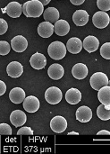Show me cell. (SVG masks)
<instances>
[{
  "mask_svg": "<svg viewBox=\"0 0 110 154\" xmlns=\"http://www.w3.org/2000/svg\"><path fill=\"white\" fill-rule=\"evenodd\" d=\"M10 122L15 127H22L27 122V116L21 110H14L10 115Z\"/></svg>",
  "mask_w": 110,
  "mask_h": 154,
  "instance_id": "cell-11",
  "label": "cell"
},
{
  "mask_svg": "<svg viewBox=\"0 0 110 154\" xmlns=\"http://www.w3.org/2000/svg\"><path fill=\"white\" fill-rule=\"evenodd\" d=\"M66 46L59 41L53 42L48 48V53L52 60H59L66 55Z\"/></svg>",
  "mask_w": 110,
  "mask_h": 154,
  "instance_id": "cell-2",
  "label": "cell"
},
{
  "mask_svg": "<svg viewBox=\"0 0 110 154\" xmlns=\"http://www.w3.org/2000/svg\"><path fill=\"white\" fill-rule=\"evenodd\" d=\"M89 14L87 11L80 9L74 13L73 21L77 26H84L89 22Z\"/></svg>",
  "mask_w": 110,
  "mask_h": 154,
  "instance_id": "cell-19",
  "label": "cell"
},
{
  "mask_svg": "<svg viewBox=\"0 0 110 154\" xmlns=\"http://www.w3.org/2000/svg\"><path fill=\"white\" fill-rule=\"evenodd\" d=\"M92 23L95 27L99 29H104L109 24V15L107 14V12H104V11L96 12L94 15L92 16Z\"/></svg>",
  "mask_w": 110,
  "mask_h": 154,
  "instance_id": "cell-5",
  "label": "cell"
},
{
  "mask_svg": "<svg viewBox=\"0 0 110 154\" xmlns=\"http://www.w3.org/2000/svg\"><path fill=\"white\" fill-rule=\"evenodd\" d=\"M8 30V24L6 21L3 18H0V35L4 34Z\"/></svg>",
  "mask_w": 110,
  "mask_h": 154,
  "instance_id": "cell-31",
  "label": "cell"
},
{
  "mask_svg": "<svg viewBox=\"0 0 110 154\" xmlns=\"http://www.w3.org/2000/svg\"><path fill=\"white\" fill-rule=\"evenodd\" d=\"M85 0H70V2L74 5H81L84 3Z\"/></svg>",
  "mask_w": 110,
  "mask_h": 154,
  "instance_id": "cell-33",
  "label": "cell"
},
{
  "mask_svg": "<svg viewBox=\"0 0 110 154\" xmlns=\"http://www.w3.org/2000/svg\"><path fill=\"white\" fill-rule=\"evenodd\" d=\"M70 31V24L65 20H58L54 24V32L58 36H65Z\"/></svg>",
  "mask_w": 110,
  "mask_h": 154,
  "instance_id": "cell-21",
  "label": "cell"
},
{
  "mask_svg": "<svg viewBox=\"0 0 110 154\" xmlns=\"http://www.w3.org/2000/svg\"><path fill=\"white\" fill-rule=\"evenodd\" d=\"M63 97L62 91L56 87L48 88L45 92V99L50 105H56L61 102Z\"/></svg>",
  "mask_w": 110,
  "mask_h": 154,
  "instance_id": "cell-4",
  "label": "cell"
},
{
  "mask_svg": "<svg viewBox=\"0 0 110 154\" xmlns=\"http://www.w3.org/2000/svg\"><path fill=\"white\" fill-rule=\"evenodd\" d=\"M18 135H33V131L30 127H23L22 126L18 132H17Z\"/></svg>",
  "mask_w": 110,
  "mask_h": 154,
  "instance_id": "cell-30",
  "label": "cell"
},
{
  "mask_svg": "<svg viewBox=\"0 0 110 154\" xmlns=\"http://www.w3.org/2000/svg\"><path fill=\"white\" fill-rule=\"evenodd\" d=\"M30 66L34 69L39 70V69H44L46 67L47 59H46L44 54L39 53V52H36L30 57Z\"/></svg>",
  "mask_w": 110,
  "mask_h": 154,
  "instance_id": "cell-10",
  "label": "cell"
},
{
  "mask_svg": "<svg viewBox=\"0 0 110 154\" xmlns=\"http://www.w3.org/2000/svg\"><path fill=\"white\" fill-rule=\"evenodd\" d=\"M23 108L28 113H35L39 109V100L34 96H29L23 100Z\"/></svg>",
  "mask_w": 110,
  "mask_h": 154,
  "instance_id": "cell-8",
  "label": "cell"
},
{
  "mask_svg": "<svg viewBox=\"0 0 110 154\" xmlns=\"http://www.w3.org/2000/svg\"><path fill=\"white\" fill-rule=\"evenodd\" d=\"M76 120L81 123H88L92 118V110L86 106H80L75 113Z\"/></svg>",
  "mask_w": 110,
  "mask_h": 154,
  "instance_id": "cell-9",
  "label": "cell"
},
{
  "mask_svg": "<svg viewBox=\"0 0 110 154\" xmlns=\"http://www.w3.org/2000/svg\"><path fill=\"white\" fill-rule=\"evenodd\" d=\"M97 116L102 121L110 120V106L101 104L97 108Z\"/></svg>",
  "mask_w": 110,
  "mask_h": 154,
  "instance_id": "cell-25",
  "label": "cell"
},
{
  "mask_svg": "<svg viewBox=\"0 0 110 154\" xmlns=\"http://www.w3.org/2000/svg\"><path fill=\"white\" fill-rule=\"evenodd\" d=\"M98 98L101 104L110 106V86H105L99 90Z\"/></svg>",
  "mask_w": 110,
  "mask_h": 154,
  "instance_id": "cell-24",
  "label": "cell"
},
{
  "mask_svg": "<svg viewBox=\"0 0 110 154\" xmlns=\"http://www.w3.org/2000/svg\"><path fill=\"white\" fill-rule=\"evenodd\" d=\"M50 128L56 134L64 133L67 128V121L65 117H63L61 116H56L51 119Z\"/></svg>",
  "mask_w": 110,
  "mask_h": 154,
  "instance_id": "cell-6",
  "label": "cell"
},
{
  "mask_svg": "<svg viewBox=\"0 0 110 154\" xmlns=\"http://www.w3.org/2000/svg\"><path fill=\"white\" fill-rule=\"evenodd\" d=\"M59 11L56 7H48L43 12V17L45 21L49 23H56L59 20Z\"/></svg>",
  "mask_w": 110,
  "mask_h": 154,
  "instance_id": "cell-23",
  "label": "cell"
},
{
  "mask_svg": "<svg viewBox=\"0 0 110 154\" xmlns=\"http://www.w3.org/2000/svg\"><path fill=\"white\" fill-rule=\"evenodd\" d=\"M11 45L6 41H0V55L4 56L10 52Z\"/></svg>",
  "mask_w": 110,
  "mask_h": 154,
  "instance_id": "cell-27",
  "label": "cell"
},
{
  "mask_svg": "<svg viewBox=\"0 0 110 154\" xmlns=\"http://www.w3.org/2000/svg\"><path fill=\"white\" fill-rule=\"evenodd\" d=\"M82 46H83L84 50H86L88 52L91 53V52L96 51L99 49L100 41L97 37L92 36V35H89V36L84 38V40L82 42Z\"/></svg>",
  "mask_w": 110,
  "mask_h": 154,
  "instance_id": "cell-14",
  "label": "cell"
},
{
  "mask_svg": "<svg viewBox=\"0 0 110 154\" xmlns=\"http://www.w3.org/2000/svg\"><path fill=\"white\" fill-rule=\"evenodd\" d=\"M12 128L7 124H0V135H11Z\"/></svg>",
  "mask_w": 110,
  "mask_h": 154,
  "instance_id": "cell-29",
  "label": "cell"
},
{
  "mask_svg": "<svg viewBox=\"0 0 110 154\" xmlns=\"http://www.w3.org/2000/svg\"><path fill=\"white\" fill-rule=\"evenodd\" d=\"M28 47V41L22 35H17L11 41V48L16 52H23Z\"/></svg>",
  "mask_w": 110,
  "mask_h": 154,
  "instance_id": "cell-7",
  "label": "cell"
},
{
  "mask_svg": "<svg viewBox=\"0 0 110 154\" xmlns=\"http://www.w3.org/2000/svg\"><path fill=\"white\" fill-rule=\"evenodd\" d=\"M100 55L106 60H110V42H105L101 46Z\"/></svg>",
  "mask_w": 110,
  "mask_h": 154,
  "instance_id": "cell-26",
  "label": "cell"
},
{
  "mask_svg": "<svg viewBox=\"0 0 110 154\" xmlns=\"http://www.w3.org/2000/svg\"><path fill=\"white\" fill-rule=\"evenodd\" d=\"M6 91V85L4 81L0 80V97L3 96Z\"/></svg>",
  "mask_w": 110,
  "mask_h": 154,
  "instance_id": "cell-32",
  "label": "cell"
},
{
  "mask_svg": "<svg viewBox=\"0 0 110 154\" xmlns=\"http://www.w3.org/2000/svg\"><path fill=\"white\" fill-rule=\"evenodd\" d=\"M5 12L10 17L18 18L22 13V5L19 2L12 1L5 6Z\"/></svg>",
  "mask_w": 110,
  "mask_h": 154,
  "instance_id": "cell-13",
  "label": "cell"
},
{
  "mask_svg": "<svg viewBox=\"0 0 110 154\" xmlns=\"http://www.w3.org/2000/svg\"><path fill=\"white\" fill-rule=\"evenodd\" d=\"M38 1L41 2L43 5H48V4L50 3V1H51V0H38Z\"/></svg>",
  "mask_w": 110,
  "mask_h": 154,
  "instance_id": "cell-35",
  "label": "cell"
},
{
  "mask_svg": "<svg viewBox=\"0 0 110 154\" xmlns=\"http://www.w3.org/2000/svg\"><path fill=\"white\" fill-rule=\"evenodd\" d=\"M9 98L13 104H21L25 99V92L21 88H13L9 93Z\"/></svg>",
  "mask_w": 110,
  "mask_h": 154,
  "instance_id": "cell-22",
  "label": "cell"
},
{
  "mask_svg": "<svg viewBox=\"0 0 110 154\" xmlns=\"http://www.w3.org/2000/svg\"><path fill=\"white\" fill-rule=\"evenodd\" d=\"M44 12V5L38 0H30L22 5V13L26 17H39Z\"/></svg>",
  "mask_w": 110,
  "mask_h": 154,
  "instance_id": "cell-1",
  "label": "cell"
},
{
  "mask_svg": "<svg viewBox=\"0 0 110 154\" xmlns=\"http://www.w3.org/2000/svg\"><path fill=\"white\" fill-rule=\"evenodd\" d=\"M88 68L83 63H77L72 69V74L76 79H84L88 76Z\"/></svg>",
  "mask_w": 110,
  "mask_h": 154,
  "instance_id": "cell-20",
  "label": "cell"
},
{
  "mask_svg": "<svg viewBox=\"0 0 110 154\" xmlns=\"http://www.w3.org/2000/svg\"><path fill=\"white\" fill-rule=\"evenodd\" d=\"M65 100L70 105H77L82 100V93L79 89L72 88L65 93Z\"/></svg>",
  "mask_w": 110,
  "mask_h": 154,
  "instance_id": "cell-18",
  "label": "cell"
},
{
  "mask_svg": "<svg viewBox=\"0 0 110 154\" xmlns=\"http://www.w3.org/2000/svg\"><path fill=\"white\" fill-rule=\"evenodd\" d=\"M109 78L103 72H96L90 79V84L94 90H100L101 88L109 85Z\"/></svg>",
  "mask_w": 110,
  "mask_h": 154,
  "instance_id": "cell-3",
  "label": "cell"
},
{
  "mask_svg": "<svg viewBox=\"0 0 110 154\" xmlns=\"http://www.w3.org/2000/svg\"><path fill=\"white\" fill-rule=\"evenodd\" d=\"M54 32V25L49 22H42L38 26V33L42 38H49Z\"/></svg>",
  "mask_w": 110,
  "mask_h": 154,
  "instance_id": "cell-16",
  "label": "cell"
},
{
  "mask_svg": "<svg viewBox=\"0 0 110 154\" xmlns=\"http://www.w3.org/2000/svg\"><path fill=\"white\" fill-rule=\"evenodd\" d=\"M83 46H82V42L77 38V37H73L70 38L67 41L66 43V50L72 53V54H77L79 52H81V51L82 50Z\"/></svg>",
  "mask_w": 110,
  "mask_h": 154,
  "instance_id": "cell-17",
  "label": "cell"
},
{
  "mask_svg": "<svg viewBox=\"0 0 110 154\" xmlns=\"http://www.w3.org/2000/svg\"><path fill=\"white\" fill-rule=\"evenodd\" d=\"M109 86H110V80L109 81Z\"/></svg>",
  "mask_w": 110,
  "mask_h": 154,
  "instance_id": "cell-37",
  "label": "cell"
},
{
  "mask_svg": "<svg viewBox=\"0 0 110 154\" xmlns=\"http://www.w3.org/2000/svg\"><path fill=\"white\" fill-rule=\"evenodd\" d=\"M64 74H65V69H64L63 66L58 63L52 64L51 66H49V68L48 69V75L53 80L61 79L63 78Z\"/></svg>",
  "mask_w": 110,
  "mask_h": 154,
  "instance_id": "cell-15",
  "label": "cell"
},
{
  "mask_svg": "<svg viewBox=\"0 0 110 154\" xmlns=\"http://www.w3.org/2000/svg\"><path fill=\"white\" fill-rule=\"evenodd\" d=\"M6 72L9 77L17 79L23 73V67L19 61H12L6 67Z\"/></svg>",
  "mask_w": 110,
  "mask_h": 154,
  "instance_id": "cell-12",
  "label": "cell"
},
{
  "mask_svg": "<svg viewBox=\"0 0 110 154\" xmlns=\"http://www.w3.org/2000/svg\"><path fill=\"white\" fill-rule=\"evenodd\" d=\"M68 135H79V133H76V132H71V133H68Z\"/></svg>",
  "mask_w": 110,
  "mask_h": 154,
  "instance_id": "cell-36",
  "label": "cell"
},
{
  "mask_svg": "<svg viewBox=\"0 0 110 154\" xmlns=\"http://www.w3.org/2000/svg\"><path fill=\"white\" fill-rule=\"evenodd\" d=\"M97 5L101 11L108 12L110 10V0H97Z\"/></svg>",
  "mask_w": 110,
  "mask_h": 154,
  "instance_id": "cell-28",
  "label": "cell"
},
{
  "mask_svg": "<svg viewBox=\"0 0 110 154\" xmlns=\"http://www.w3.org/2000/svg\"><path fill=\"white\" fill-rule=\"evenodd\" d=\"M97 134H98V135H110V132L107 131V130H101V131L99 132Z\"/></svg>",
  "mask_w": 110,
  "mask_h": 154,
  "instance_id": "cell-34",
  "label": "cell"
}]
</instances>
